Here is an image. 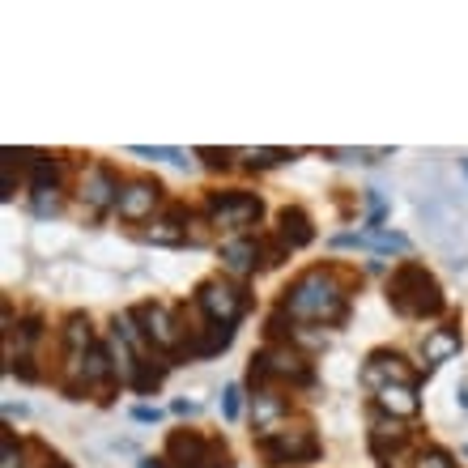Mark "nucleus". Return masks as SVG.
<instances>
[{"label": "nucleus", "mask_w": 468, "mask_h": 468, "mask_svg": "<svg viewBox=\"0 0 468 468\" xmlns=\"http://www.w3.org/2000/svg\"><path fill=\"white\" fill-rule=\"evenodd\" d=\"M158 200H162V184H154V179H133V184L120 187L115 209H120L123 222H145V218H154Z\"/></svg>", "instance_id": "obj_10"}, {"label": "nucleus", "mask_w": 468, "mask_h": 468, "mask_svg": "<svg viewBox=\"0 0 468 468\" xmlns=\"http://www.w3.org/2000/svg\"><path fill=\"white\" fill-rule=\"evenodd\" d=\"M133 418H136V421H158V409H149V405H136V409H133Z\"/></svg>", "instance_id": "obj_30"}, {"label": "nucleus", "mask_w": 468, "mask_h": 468, "mask_svg": "<svg viewBox=\"0 0 468 468\" xmlns=\"http://www.w3.org/2000/svg\"><path fill=\"white\" fill-rule=\"evenodd\" d=\"M456 354H460V333H456V324L431 328V333L421 336V357H426L431 367H439V362H452Z\"/></svg>", "instance_id": "obj_15"}, {"label": "nucleus", "mask_w": 468, "mask_h": 468, "mask_svg": "<svg viewBox=\"0 0 468 468\" xmlns=\"http://www.w3.org/2000/svg\"><path fill=\"white\" fill-rule=\"evenodd\" d=\"M362 383L370 392H383L388 383H413L418 388V370L409 367L405 354H396V349H375L367 357V367H362Z\"/></svg>", "instance_id": "obj_9"}, {"label": "nucleus", "mask_w": 468, "mask_h": 468, "mask_svg": "<svg viewBox=\"0 0 468 468\" xmlns=\"http://www.w3.org/2000/svg\"><path fill=\"white\" fill-rule=\"evenodd\" d=\"M197 307L209 315V324H239L247 311V298L234 282H222V277H209V282L197 290Z\"/></svg>", "instance_id": "obj_8"}, {"label": "nucleus", "mask_w": 468, "mask_h": 468, "mask_svg": "<svg viewBox=\"0 0 468 468\" xmlns=\"http://www.w3.org/2000/svg\"><path fill=\"white\" fill-rule=\"evenodd\" d=\"M239 409H243V392H239V383H230V388L222 392V413H226V421L239 418Z\"/></svg>", "instance_id": "obj_25"}, {"label": "nucleus", "mask_w": 468, "mask_h": 468, "mask_svg": "<svg viewBox=\"0 0 468 468\" xmlns=\"http://www.w3.org/2000/svg\"><path fill=\"white\" fill-rule=\"evenodd\" d=\"M166 464L175 468H230V452L218 439H205L197 431H175L166 443Z\"/></svg>", "instance_id": "obj_5"}, {"label": "nucleus", "mask_w": 468, "mask_h": 468, "mask_svg": "<svg viewBox=\"0 0 468 468\" xmlns=\"http://www.w3.org/2000/svg\"><path fill=\"white\" fill-rule=\"evenodd\" d=\"M418 468H456V464H452V456H447V452H439V447H431V452H421Z\"/></svg>", "instance_id": "obj_26"}, {"label": "nucleus", "mask_w": 468, "mask_h": 468, "mask_svg": "<svg viewBox=\"0 0 468 468\" xmlns=\"http://www.w3.org/2000/svg\"><path fill=\"white\" fill-rule=\"evenodd\" d=\"M367 247H375V251H409V239L405 234H396V230H370L367 234Z\"/></svg>", "instance_id": "obj_21"}, {"label": "nucleus", "mask_w": 468, "mask_h": 468, "mask_svg": "<svg viewBox=\"0 0 468 468\" xmlns=\"http://www.w3.org/2000/svg\"><path fill=\"white\" fill-rule=\"evenodd\" d=\"M136 468H166V460H141Z\"/></svg>", "instance_id": "obj_32"}, {"label": "nucleus", "mask_w": 468, "mask_h": 468, "mask_svg": "<svg viewBox=\"0 0 468 468\" xmlns=\"http://www.w3.org/2000/svg\"><path fill=\"white\" fill-rule=\"evenodd\" d=\"M388 303H392V311L405 315V320H431V315H439V311L447 307L439 282H434L431 269L418 264V260H405V264L388 277Z\"/></svg>", "instance_id": "obj_2"}, {"label": "nucleus", "mask_w": 468, "mask_h": 468, "mask_svg": "<svg viewBox=\"0 0 468 468\" xmlns=\"http://www.w3.org/2000/svg\"><path fill=\"white\" fill-rule=\"evenodd\" d=\"M35 213L38 218H56V213H60V187H43V192H35Z\"/></svg>", "instance_id": "obj_23"}, {"label": "nucleus", "mask_w": 468, "mask_h": 468, "mask_svg": "<svg viewBox=\"0 0 468 468\" xmlns=\"http://www.w3.org/2000/svg\"><path fill=\"white\" fill-rule=\"evenodd\" d=\"M200 154L209 158V166H213V171H218V166H230V162H226V154H218V149H200Z\"/></svg>", "instance_id": "obj_31"}, {"label": "nucleus", "mask_w": 468, "mask_h": 468, "mask_svg": "<svg viewBox=\"0 0 468 468\" xmlns=\"http://www.w3.org/2000/svg\"><path fill=\"white\" fill-rule=\"evenodd\" d=\"M60 179H64V162L35 158V175H30V187H35V192H43V187H60Z\"/></svg>", "instance_id": "obj_20"}, {"label": "nucleus", "mask_w": 468, "mask_h": 468, "mask_svg": "<svg viewBox=\"0 0 468 468\" xmlns=\"http://www.w3.org/2000/svg\"><path fill=\"white\" fill-rule=\"evenodd\" d=\"M136 158H162V162H175V166H187V154L184 149H166V145H133Z\"/></svg>", "instance_id": "obj_22"}, {"label": "nucleus", "mask_w": 468, "mask_h": 468, "mask_svg": "<svg viewBox=\"0 0 468 468\" xmlns=\"http://www.w3.org/2000/svg\"><path fill=\"white\" fill-rule=\"evenodd\" d=\"M277 239L294 251V247H307L311 239H315V226H311V218L298 209V205H285V209L277 213Z\"/></svg>", "instance_id": "obj_14"}, {"label": "nucleus", "mask_w": 468, "mask_h": 468, "mask_svg": "<svg viewBox=\"0 0 468 468\" xmlns=\"http://www.w3.org/2000/svg\"><path fill=\"white\" fill-rule=\"evenodd\" d=\"M349 290H354V272L311 269L285 290L282 311L294 315V320H311V324H341L349 311Z\"/></svg>", "instance_id": "obj_1"}, {"label": "nucleus", "mask_w": 468, "mask_h": 468, "mask_svg": "<svg viewBox=\"0 0 468 468\" xmlns=\"http://www.w3.org/2000/svg\"><path fill=\"white\" fill-rule=\"evenodd\" d=\"M133 315H136V324H141V333L149 336V346L166 349V354H184L187 328L175 307H166V303H141Z\"/></svg>", "instance_id": "obj_6"}, {"label": "nucleus", "mask_w": 468, "mask_h": 468, "mask_svg": "<svg viewBox=\"0 0 468 468\" xmlns=\"http://www.w3.org/2000/svg\"><path fill=\"white\" fill-rule=\"evenodd\" d=\"M81 205H90V209H107V205H115L120 200V184H115V175L107 171V166H90L86 175H81Z\"/></svg>", "instance_id": "obj_13"}, {"label": "nucleus", "mask_w": 468, "mask_h": 468, "mask_svg": "<svg viewBox=\"0 0 468 468\" xmlns=\"http://www.w3.org/2000/svg\"><path fill=\"white\" fill-rule=\"evenodd\" d=\"M379 409L383 413H392V418H413L421 409V400H418V388L413 383H388L379 392Z\"/></svg>", "instance_id": "obj_16"}, {"label": "nucleus", "mask_w": 468, "mask_h": 468, "mask_svg": "<svg viewBox=\"0 0 468 468\" xmlns=\"http://www.w3.org/2000/svg\"><path fill=\"white\" fill-rule=\"evenodd\" d=\"M260 264H264V247H260V239L239 234V239H230V243H222V269L230 272V277H247V272H256Z\"/></svg>", "instance_id": "obj_12"}, {"label": "nucleus", "mask_w": 468, "mask_h": 468, "mask_svg": "<svg viewBox=\"0 0 468 468\" xmlns=\"http://www.w3.org/2000/svg\"><path fill=\"white\" fill-rule=\"evenodd\" d=\"M367 205H370V230H379V222H383V213H388V205H383V197L370 187L367 192Z\"/></svg>", "instance_id": "obj_27"}, {"label": "nucleus", "mask_w": 468, "mask_h": 468, "mask_svg": "<svg viewBox=\"0 0 468 468\" xmlns=\"http://www.w3.org/2000/svg\"><path fill=\"white\" fill-rule=\"evenodd\" d=\"M145 243H162V247H179V243H187L184 213L175 209L171 218H162V222H154V226L145 230Z\"/></svg>", "instance_id": "obj_17"}, {"label": "nucleus", "mask_w": 468, "mask_h": 468, "mask_svg": "<svg viewBox=\"0 0 468 468\" xmlns=\"http://www.w3.org/2000/svg\"><path fill=\"white\" fill-rule=\"evenodd\" d=\"M0 468H22V447L13 443L9 431H5V439H0Z\"/></svg>", "instance_id": "obj_24"}, {"label": "nucleus", "mask_w": 468, "mask_h": 468, "mask_svg": "<svg viewBox=\"0 0 468 468\" xmlns=\"http://www.w3.org/2000/svg\"><path fill=\"white\" fill-rule=\"evenodd\" d=\"M162 375H166V362H149V357H141L128 388H136V392H154V388L162 383Z\"/></svg>", "instance_id": "obj_19"}, {"label": "nucleus", "mask_w": 468, "mask_h": 468, "mask_svg": "<svg viewBox=\"0 0 468 468\" xmlns=\"http://www.w3.org/2000/svg\"><path fill=\"white\" fill-rule=\"evenodd\" d=\"M328 158L333 162H357V158L367 162V149H328Z\"/></svg>", "instance_id": "obj_28"}, {"label": "nucleus", "mask_w": 468, "mask_h": 468, "mask_svg": "<svg viewBox=\"0 0 468 468\" xmlns=\"http://www.w3.org/2000/svg\"><path fill=\"white\" fill-rule=\"evenodd\" d=\"M205 218L218 230H247L264 218V200L251 197V192H213L205 200Z\"/></svg>", "instance_id": "obj_7"}, {"label": "nucleus", "mask_w": 468, "mask_h": 468, "mask_svg": "<svg viewBox=\"0 0 468 468\" xmlns=\"http://www.w3.org/2000/svg\"><path fill=\"white\" fill-rule=\"evenodd\" d=\"M251 400H256V431H260V434L277 431V426H282L277 418L285 413V400H282V396H272V392H256Z\"/></svg>", "instance_id": "obj_18"}, {"label": "nucleus", "mask_w": 468, "mask_h": 468, "mask_svg": "<svg viewBox=\"0 0 468 468\" xmlns=\"http://www.w3.org/2000/svg\"><path fill=\"white\" fill-rule=\"evenodd\" d=\"M175 413H179V418H192V413H200V405L197 400H175Z\"/></svg>", "instance_id": "obj_29"}, {"label": "nucleus", "mask_w": 468, "mask_h": 468, "mask_svg": "<svg viewBox=\"0 0 468 468\" xmlns=\"http://www.w3.org/2000/svg\"><path fill=\"white\" fill-rule=\"evenodd\" d=\"M260 456L269 464H307L320 456V439L307 421H282L277 431L260 434Z\"/></svg>", "instance_id": "obj_4"}, {"label": "nucleus", "mask_w": 468, "mask_h": 468, "mask_svg": "<svg viewBox=\"0 0 468 468\" xmlns=\"http://www.w3.org/2000/svg\"><path fill=\"white\" fill-rule=\"evenodd\" d=\"M315 379L311 375V362L298 354L294 346H264L251 357V388L264 392L269 383H294V388H307Z\"/></svg>", "instance_id": "obj_3"}, {"label": "nucleus", "mask_w": 468, "mask_h": 468, "mask_svg": "<svg viewBox=\"0 0 468 468\" xmlns=\"http://www.w3.org/2000/svg\"><path fill=\"white\" fill-rule=\"evenodd\" d=\"M230 341H234V324H205V328H192V333H187L184 354L205 362V357L226 354V349H230Z\"/></svg>", "instance_id": "obj_11"}]
</instances>
